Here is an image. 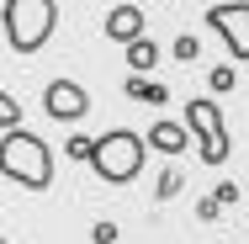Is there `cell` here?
Returning <instances> with one entry per match:
<instances>
[{"instance_id":"6da1fadb","label":"cell","mask_w":249,"mask_h":244,"mask_svg":"<svg viewBox=\"0 0 249 244\" xmlns=\"http://www.w3.org/2000/svg\"><path fill=\"white\" fill-rule=\"evenodd\" d=\"M0 170H5V181H16V186H27V191H43L53 181V149L43 144L37 133H27V128H5Z\"/></svg>"},{"instance_id":"7a4b0ae2","label":"cell","mask_w":249,"mask_h":244,"mask_svg":"<svg viewBox=\"0 0 249 244\" xmlns=\"http://www.w3.org/2000/svg\"><path fill=\"white\" fill-rule=\"evenodd\" d=\"M143 159H149V133H133V128H111L106 138H96L90 170H96L106 186H127V181H138Z\"/></svg>"},{"instance_id":"3957f363","label":"cell","mask_w":249,"mask_h":244,"mask_svg":"<svg viewBox=\"0 0 249 244\" xmlns=\"http://www.w3.org/2000/svg\"><path fill=\"white\" fill-rule=\"evenodd\" d=\"M5 43L16 53H37L58 27V0H5Z\"/></svg>"},{"instance_id":"277c9868","label":"cell","mask_w":249,"mask_h":244,"mask_svg":"<svg viewBox=\"0 0 249 244\" xmlns=\"http://www.w3.org/2000/svg\"><path fill=\"white\" fill-rule=\"evenodd\" d=\"M186 122H191V133H196L201 144L196 154L207 159V165H223L228 159V149H233V138H228V128H223V112H217V101H186Z\"/></svg>"},{"instance_id":"5b68a950","label":"cell","mask_w":249,"mask_h":244,"mask_svg":"<svg viewBox=\"0 0 249 244\" xmlns=\"http://www.w3.org/2000/svg\"><path fill=\"white\" fill-rule=\"evenodd\" d=\"M207 27L228 43L233 58H249V0H223L207 11Z\"/></svg>"},{"instance_id":"8992f818","label":"cell","mask_w":249,"mask_h":244,"mask_svg":"<svg viewBox=\"0 0 249 244\" xmlns=\"http://www.w3.org/2000/svg\"><path fill=\"white\" fill-rule=\"evenodd\" d=\"M43 112H48L53 122H80V117L90 112V96H85L74 80H48V91H43Z\"/></svg>"},{"instance_id":"52a82bcc","label":"cell","mask_w":249,"mask_h":244,"mask_svg":"<svg viewBox=\"0 0 249 244\" xmlns=\"http://www.w3.org/2000/svg\"><path fill=\"white\" fill-rule=\"evenodd\" d=\"M101 32H106L111 43H122V48H127L133 38H143V11H138V5H111V11H106V21H101Z\"/></svg>"},{"instance_id":"ba28073f","label":"cell","mask_w":249,"mask_h":244,"mask_svg":"<svg viewBox=\"0 0 249 244\" xmlns=\"http://www.w3.org/2000/svg\"><path fill=\"white\" fill-rule=\"evenodd\" d=\"M191 138H196L191 122H154L149 128V149H159V154H180Z\"/></svg>"},{"instance_id":"9c48e42d","label":"cell","mask_w":249,"mask_h":244,"mask_svg":"<svg viewBox=\"0 0 249 244\" xmlns=\"http://www.w3.org/2000/svg\"><path fill=\"white\" fill-rule=\"evenodd\" d=\"M122 91H127L133 101H143V106H164V101H170V91H164L159 80H149V75H138V69L127 75V85H122Z\"/></svg>"},{"instance_id":"30bf717a","label":"cell","mask_w":249,"mask_h":244,"mask_svg":"<svg viewBox=\"0 0 249 244\" xmlns=\"http://www.w3.org/2000/svg\"><path fill=\"white\" fill-rule=\"evenodd\" d=\"M127 64H133V69H138V75H149L154 64H159V48H154V38H149V32H143V38H133V43H127Z\"/></svg>"},{"instance_id":"8fae6325","label":"cell","mask_w":249,"mask_h":244,"mask_svg":"<svg viewBox=\"0 0 249 244\" xmlns=\"http://www.w3.org/2000/svg\"><path fill=\"white\" fill-rule=\"evenodd\" d=\"M170 53H175L180 64H191V58H196V53H201V43H196V38H191V32H180V38H175V48H170Z\"/></svg>"},{"instance_id":"7c38bea8","label":"cell","mask_w":249,"mask_h":244,"mask_svg":"<svg viewBox=\"0 0 249 244\" xmlns=\"http://www.w3.org/2000/svg\"><path fill=\"white\" fill-rule=\"evenodd\" d=\"M69 159H90V154H96V138H69Z\"/></svg>"},{"instance_id":"4fadbf2b","label":"cell","mask_w":249,"mask_h":244,"mask_svg":"<svg viewBox=\"0 0 249 244\" xmlns=\"http://www.w3.org/2000/svg\"><path fill=\"white\" fill-rule=\"evenodd\" d=\"M233 80H239V75H233L228 64H223V69H212V91H233Z\"/></svg>"},{"instance_id":"5bb4252c","label":"cell","mask_w":249,"mask_h":244,"mask_svg":"<svg viewBox=\"0 0 249 244\" xmlns=\"http://www.w3.org/2000/svg\"><path fill=\"white\" fill-rule=\"evenodd\" d=\"M0 117H5V128H16V122H21V106H16V96L0 101Z\"/></svg>"},{"instance_id":"9a60e30c","label":"cell","mask_w":249,"mask_h":244,"mask_svg":"<svg viewBox=\"0 0 249 244\" xmlns=\"http://www.w3.org/2000/svg\"><path fill=\"white\" fill-rule=\"evenodd\" d=\"M175 191H180V175L164 170V175H159V196H175Z\"/></svg>"},{"instance_id":"2e32d148","label":"cell","mask_w":249,"mask_h":244,"mask_svg":"<svg viewBox=\"0 0 249 244\" xmlns=\"http://www.w3.org/2000/svg\"><path fill=\"white\" fill-rule=\"evenodd\" d=\"M90 239H101V244H117V223H96V234Z\"/></svg>"},{"instance_id":"e0dca14e","label":"cell","mask_w":249,"mask_h":244,"mask_svg":"<svg viewBox=\"0 0 249 244\" xmlns=\"http://www.w3.org/2000/svg\"><path fill=\"white\" fill-rule=\"evenodd\" d=\"M90 244H101V239H90Z\"/></svg>"}]
</instances>
